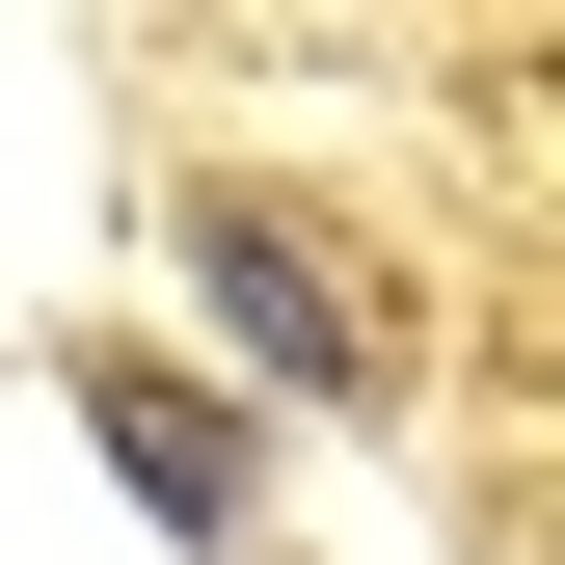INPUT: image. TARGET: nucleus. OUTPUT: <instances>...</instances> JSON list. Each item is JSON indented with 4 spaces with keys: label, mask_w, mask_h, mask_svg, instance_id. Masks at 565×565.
I'll list each match as a JSON object with an SVG mask.
<instances>
[{
    "label": "nucleus",
    "mask_w": 565,
    "mask_h": 565,
    "mask_svg": "<svg viewBox=\"0 0 565 565\" xmlns=\"http://www.w3.org/2000/svg\"><path fill=\"white\" fill-rule=\"evenodd\" d=\"M189 297H216L269 377H297V404H377V297H350V269L269 216V189H189Z\"/></svg>",
    "instance_id": "f257e3e1"
},
{
    "label": "nucleus",
    "mask_w": 565,
    "mask_h": 565,
    "mask_svg": "<svg viewBox=\"0 0 565 565\" xmlns=\"http://www.w3.org/2000/svg\"><path fill=\"white\" fill-rule=\"evenodd\" d=\"M82 431H108V484H135V512H162V539H243V404L216 377H135V350H108V377H82Z\"/></svg>",
    "instance_id": "f03ea898"
}]
</instances>
